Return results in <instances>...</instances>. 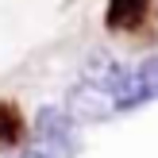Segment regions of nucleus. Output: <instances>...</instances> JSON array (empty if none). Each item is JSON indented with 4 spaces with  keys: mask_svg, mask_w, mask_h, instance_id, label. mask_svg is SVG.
Here are the masks:
<instances>
[{
    "mask_svg": "<svg viewBox=\"0 0 158 158\" xmlns=\"http://www.w3.org/2000/svg\"><path fill=\"white\" fill-rule=\"evenodd\" d=\"M35 131H39V143H43V151H50L54 158L73 154V120H69V116L62 112L58 104L39 108V116H35Z\"/></svg>",
    "mask_w": 158,
    "mask_h": 158,
    "instance_id": "obj_2",
    "label": "nucleus"
},
{
    "mask_svg": "<svg viewBox=\"0 0 158 158\" xmlns=\"http://www.w3.org/2000/svg\"><path fill=\"white\" fill-rule=\"evenodd\" d=\"M15 158H54L50 151H43V147H27V151H19Z\"/></svg>",
    "mask_w": 158,
    "mask_h": 158,
    "instance_id": "obj_7",
    "label": "nucleus"
},
{
    "mask_svg": "<svg viewBox=\"0 0 158 158\" xmlns=\"http://www.w3.org/2000/svg\"><path fill=\"white\" fill-rule=\"evenodd\" d=\"M62 112H66L69 120H77V123H93V120H104V116L112 112V97H108V89H97V85L81 81L66 97V108H62Z\"/></svg>",
    "mask_w": 158,
    "mask_h": 158,
    "instance_id": "obj_3",
    "label": "nucleus"
},
{
    "mask_svg": "<svg viewBox=\"0 0 158 158\" xmlns=\"http://www.w3.org/2000/svg\"><path fill=\"white\" fill-rule=\"evenodd\" d=\"M158 93V58L143 62L131 73H120V81L112 85V112H127V108H139L143 100H151Z\"/></svg>",
    "mask_w": 158,
    "mask_h": 158,
    "instance_id": "obj_1",
    "label": "nucleus"
},
{
    "mask_svg": "<svg viewBox=\"0 0 158 158\" xmlns=\"http://www.w3.org/2000/svg\"><path fill=\"white\" fill-rule=\"evenodd\" d=\"M147 4H151V0H108L104 23H108L112 31H131V27H139V23H143Z\"/></svg>",
    "mask_w": 158,
    "mask_h": 158,
    "instance_id": "obj_4",
    "label": "nucleus"
},
{
    "mask_svg": "<svg viewBox=\"0 0 158 158\" xmlns=\"http://www.w3.org/2000/svg\"><path fill=\"white\" fill-rule=\"evenodd\" d=\"M123 69L116 66V58L108 50H93L89 62H85V85H97V89H112L116 81H120Z\"/></svg>",
    "mask_w": 158,
    "mask_h": 158,
    "instance_id": "obj_5",
    "label": "nucleus"
},
{
    "mask_svg": "<svg viewBox=\"0 0 158 158\" xmlns=\"http://www.w3.org/2000/svg\"><path fill=\"white\" fill-rule=\"evenodd\" d=\"M19 112L12 104H0V143H15L19 139Z\"/></svg>",
    "mask_w": 158,
    "mask_h": 158,
    "instance_id": "obj_6",
    "label": "nucleus"
}]
</instances>
